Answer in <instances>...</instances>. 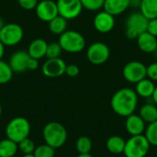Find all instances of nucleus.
Returning <instances> with one entry per match:
<instances>
[{
    "instance_id": "obj_1",
    "label": "nucleus",
    "mask_w": 157,
    "mask_h": 157,
    "mask_svg": "<svg viewBox=\"0 0 157 157\" xmlns=\"http://www.w3.org/2000/svg\"><path fill=\"white\" fill-rule=\"evenodd\" d=\"M138 105V95L135 90L128 87L121 88L111 98L112 110L121 117H128L134 113Z\"/></svg>"
},
{
    "instance_id": "obj_5",
    "label": "nucleus",
    "mask_w": 157,
    "mask_h": 157,
    "mask_svg": "<svg viewBox=\"0 0 157 157\" xmlns=\"http://www.w3.org/2000/svg\"><path fill=\"white\" fill-rule=\"evenodd\" d=\"M149 19L140 11L132 13L125 22V34L128 39L136 40L137 37L146 31Z\"/></svg>"
},
{
    "instance_id": "obj_20",
    "label": "nucleus",
    "mask_w": 157,
    "mask_h": 157,
    "mask_svg": "<svg viewBox=\"0 0 157 157\" xmlns=\"http://www.w3.org/2000/svg\"><path fill=\"white\" fill-rule=\"evenodd\" d=\"M126 141L119 135L110 136L106 143L107 149L109 153L113 155H121L123 154Z\"/></svg>"
},
{
    "instance_id": "obj_46",
    "label": "nucleus",
    "mask_w": 157,
    "mask_h": 157,
    "mask_svg": "<svg viewBox=\"0 0 157 157\" xmlns=\"http://www.w3.org/2000/svg\"><path fill=\"white\" fill-rule=\"evenodd\" d=\"M154 157H157V156H154Z\"/></svg>"
},
{
    "instance_id": "obj_7",
    "label": "nucleus",
    "mask_w": 157,
    "mask_h": 157,
    "mask_svg": "<svg viewBox=\"0 0 157 157\" xmlns=\"http://www.w3.org/2000/svg\"><path fill=\"white\" fill-rule=\"evenodd\" d=\"M24 36L23 29L17 23H7L0 30V40L5 46L12 47L18 44Z\"/></svg>"
},
{
    "instance_id": "obj_6",
    "label": "nucleus",
    "mask_w": 157,
    "mask_h": 157,
    "mask_svg": "<svg viewBox=\"0 0 157 157\" xmlns=\"http://www.w3.org/2000/svg\"><path fill=\"white\" fill-rule=\"evenodd\" d=\"M150 146L149 142L144 134L131 136L125 143L123 155L125 157H145Z\"/></svg>"
},
{
    "instance_id": "obj_9",
    "label": "nucleus",
    "mask_w": 157,
    "mask_h": 157,
    "mask_svg": "<svg viewBox=\"0 0 157 157\" xmlns=\"http://www.w3.org/2000/svg\"><path fill=\"white\" fill-rule=\"evenodd\" d=\"M122 75L125 80H127L130 83L136 84L139 81L147 77L146 65L139 61L129 62L123 67Z\"/></svg>"
},
{
    "instance_id": "obj_16",
    "label": "nucleus",
    "mask_w": 157,
    "mask_h": 157,
    "mask_svg": "<svg viewBox=\"0 0 157 157\" xmlns=\"http://www.w3.org/2000/svg\"><path fill=\"white\" fill-rule=\"evenodd\" d=\"M137 44L139 49L145 53H154L157 46V38L147 31L137 37Z\"/></svg>"
},
{
    "instance_id": "obj_24",
    "label": "nucleus",
    "mask_w": 157,
    "mask_h": 157,
    "mask_svg": "<svg viewBox=\"0 0 157 157\" xmlns=\"http://www.w3.org/2000/svg\"><path fill=\"white\" fill-rule=\"evenodd\" d=\"M49 29L55 35H61L67 29V19L58 15L49 22Z\"/></svg>"
},
{
    "instance_id": "obj_42",
    "label": "nucleus",
    "mask_w": 157,
    "mask_h": 157,
    "mask_svg": "<svg viewBox=\"0 0 157 157\" xmlns=\"http://www.w3.org/2000/svg\"><path fill=\"white\" fill-rule=\"evenodd\" d=\"M22 157H35L33 154H27V155H23Z\"/></svg>"
},
{
    "instance_id": "obj_13",
    "label": "nucleus",
    "mask_w": 157,
    "mask_h": 157,
    "mask_svg": "<svg viewBox=\"0 0 157 157\" xmlns=\"http://www.w3.org/2000/svg\"><path fill=\"white\" fill-rule=\"evenodd\" d=\"M94 27L100 33H109L115 27L114 16L106 12L105 10L99 11L94 17Z\"/></svg>"
},
{
    "instance_id": "obj_36",
    "label": "nucleus",
    "mask_w": 157,
    "mask_h": 157,
    "mask_svg": "<svg viewBox=\"0 0 157 157\" xmlns=\"http://www.w3.org/2000/svg\"><path fill=\"white\" fill-rule=\"evenodd\" d=\"M39 67V60H36L34 58H29L28 62V70H36Z\"/></svg>"
},
{
    "instance_id": "obj_45",
    "label": "nucleus",
    "mask_w": 157,
    "mask_h": 157,
    "mask_svg": "<svg viewBox=\"0 0 157 157\" xmlns=\"http://www.w3.org/2000/svg\"><path fill=\"white\" fill-rule=\"evenodd\" d=\"M13 157H17V156H13Z\"/></svg>"
},
{
    "instance_id": "obj_34",
    "label": "nucleus",
    "mask_w": 157,
    "mask_h": 157,
    "mask_svg": "<svg viewBox=\"0 0 157 157\" xmlns=\"http://www.w3.org/2000/svg\"><path fill=\"white\" fill-rule=\"evenodd\" d=\"M79 67L76 64H68L66 65L65 68V74L66 75H68L69 77H75L79 75Z\"/></svg>"
},
{
    "instance_id": "obj_22",
    "label": "nucleus",
    "mask_w": 157,
    "mask_h": 157,
    "mask_svg": "<svg viewBox=\"0 0 157 157\" xmlns=\"http://www.w3.org/2000/svg\"><path fill=\"white\" fill-rule=\"evenodd\" d=\"M140 12L148 19L157 17V0H142Z\"/></svg>"
},
{
    "instance_id": "obj_43",
    "label": "nucleus",
    "mask_w": 157,
    "mask_h": 157,
    "mask_svg": "<svg viewBox=\"0 0 157 157\" xmlns=\"http://www.w3.org/2000/svg\"><path fill=\"white\" fill-rule=\"evenodd\" d=\"M1 115H2V106L0 104V117H1Z\"/></svg>"
},
{
    "instance_id": "obj_28",
    "label": "nucleus",
    "mask_w": 157,
    "mask_h": 157,
    "mask_svg": "<svg viewBox=\"0 0 157 157\" xmlns=\"http://www.w3.org/2000/svg\"><path fill=\"white\" fill-rule=\"evenodd\" d=\"M55 149L52 146L48 145L47 144H40L37 146L33 152L35 157H54L55 155Z\"/></svg>"
},
{
    "instance_id": "obj_21",
    "label": "nucleus",
    "mask_w": 157,
    "mask_h": 157,
    "mask_svg": "<svg viewBox=\"0 0 157 157\" xmlns=\"http://www.w3.org/2000/svg\"><path fill=\"white\" fill-rule=\"evenodd\" d=\"M139 116L145 123H152L157 121V106L155 104L147 103L141 107Z\"/></svg>"
},
{
    "instance_id": "obj_27",
    "label": "nucleus",
    "mask_w": 157,
    "mask_h": 157,
    "mask_svg": "<svg viewBox=\"0 0 157 157\" xmlns=\"http://www.w3.org/2000/svg\"><path fill=\"white\" fill-rule=\"evenodd\" d=\"M144 136L149 142L150 145L157 146V121L149 123L144 132Z\"/></svg>"
},
{
    "instance_id": "obj_26",
    "label": "nucleus",
    "mask_w": 157,
    "mask_h": 157,
    "mask_svg": "<svg viewBox=\"0 0 157 157\" xmlns=\"http://www.w3.org/2000/svg\"><path fill=\"white\" fill-rule=\"evenodd\" d=\"M75 148L79 154H89L92 150V142L87 136H81L75 143Z\"/></svg>"
},
{
    "instance_id": "obj_15",
    "label": "nucleus",
    "mask_w": 157,
    "mask_h": 157,
    "mask_svg": "<svg viewBox=\"0 0 157 157\" xmlns=\"http://www.w3.org/2000/svg\"><path fill=\"white\" fill-rule=\"evenodd\" d=\"M125 129L131 136L142 135L144 133L146 126L144 120L136 114H132L126 117Z\"/></svg>"
},
{
    "instance_id": "obj_29",
    "label": "nucleus",
    "mask_w": 157,
    "mask_h": 157,
    "mask_svg": "<svg viewBox=\"0 0 157 157\" xmlns=\"http://www.w3.org/2000/svg\"><path fill=\"white\" fill-rule=\"evenodd\" d=\"M63 49L59 42H51L48 43L47 51H46V57L48 59H54L59 58L62 54Z\"/></svg>"
},
{
    "instance_id": "obj_19",
    "label": "nucleus",
    "mask_w": 157,
    "mask_h": 157,
    "mask_svg": "<svg viewBox=\"0 0 157 157\" xmlns=\"http://www.w3.org/2000/svg\"><path fill=\"white\" fill-rule=\"evenodd\" d=\"M155 88V85L154 81H152L149 78H144L139 81L138 83H136L135 92L138 95V97L149 98H152Z\"/></svg>"
},
{
    "instance_id": "obj_11",
    "label": "nucleus",
    "mask_w": 157,
    "mask_h": 157,
    "mask_svg": "<svg viewBox=\"0 0 157 157\" xmlns=\"http://www.w3.org/2000/svg\"><path fill=\"white\" fill-rule=\"evenodd\" d=\"M37 17L44 22H50L59 15L57 4L52 0H41L35 7Z\"/></svg>"
},
{
    "instance_id": "obj_17",
    "label": "nucleus",
    "mask_w": 157,
    "mask_h": 157,
    "mask_svg": "<svg viewBox=\"0 0 157 157\" xmlns=\"http://www.w3.org/2000/svg\"><path fill=\"white\" fill-rule=\"evenodd\" d=\"M130 6V0H105L103 8L112 16H119Z\"/></svg>"
},
{
    "instance_id": "obj_38",
    "label": "nucleus",
    "mask_w": 157,
    "mask_h": 157,
    "mask_svg": "<svg viewBox=\"0 0 157 157\" xmlns=\"http://www.w3.org/2000/svg\"><path fill=\"white\" fill-rule=\"evenodd\" d=\"M5 45L2 43V41L0 40V60H2L3 56H4V53H5Z\"/></svg>"
},
{
    "instance_id": "obj_8",
    "label": "nucleus",
    "mask_w": 157,
    "mask_h": 157,
    "mask_svg": "<svg viewBox=\"0 0 157 157\" xmlns=\"http://www.w3.org/2000/svg\"><path fill=\"white\" fill-rule=\"evenodd\" d=\"M109 55L110 51L109 46L106 43L100 41L92 43L86 51L87 60L96 65L105 63L109 60Z\"/></svg>"
},
{
    "instance_id": "obj_30",
    "label": "nucleus",
    "mask_w": 157,
    "mask_h": 157,
    "mask_svg": "<svg viewBox=\"0 0 157 157\" xmlns=\"http://www.w3.org/2000/svg\"><path fill=\"white\" fill-rule=\"evenodd\" d=\"M17 147H18V150L23 154V155H27V154H33L36 146H35V144L34 142L29 139V137L22 140L20 143L17 144Z\"/></svg>"
},
{
    "instance_id": "obj_37",
    "label": "nucleus",
    "mask_w": 157,
    "mask_h": 157,
    "mask_svg": "<svg viewBox=\"0 0 157 157\" xmlns=\"http://www.w3.org/2000/svg\"><path fill=\"white\" fill-rule=\"evenodd\" d=\"M141 2L142 0H130V6H137V7H140V5H141Z\"/></svg>"
},
{
    "instance_id": "obj_39",
    "label": "nucleus",
    "mask_w": 157,
    "mask_h": 157,
    "mask_svg": "<svg viewBox=\"0 0 157 157\" xmlns=\"http://www.w3.org/2000/svg\"><path fill=\"white\" fill-rule=\"evenodd\" d=\"M152 99H153L154 103L157 106V86H155V88L154 94H153V96H152Z\"/></svg>"
},
{
    "instance_id": "obj_33",
    "label": "nucleus",
    "mask_w": 157,
    "mask_h": 157,
    "mask_svg": "<svg viewBox=\"0 0 157 157\" xmlns=\"http://www.w3.org/2000/svg\"><path fill=\"white\" fill-rule=\"evenodd\" d=\"M18 5L25 10H33L37 6L38 0H17Z\"/></svg>"
},
{
    "instance_id": "obj_2",
    "label": "nucleus",
    "mask_w": 157,
    "mask_h": 157,
    "mask_svg": "<svg viewBox=\"0 0 157 157\" xmlns=\"http://www.w3.org/2000/svg\"><path fill=\"white\" fill-rule=\"evenodd\" d=\"M42 136L45 144L54 149H57L64 145L67 141L68 134L63 124L57 121H50L44 126L42 130Z\"/></svg>"
},
{
    "instance_id": "obj_32",
    "label": "nucleus",
    "mask_w": 157,
    "mask_h": 157,
    "mask_svg": "<svg viewBox=\"0 0 157 157\" xmlns=\"http://www.w3.org/2000/svg\"><path fill=\"white\" fill-rule=\"evenodd\" d=\"M146 75L152 81H157V62L146 66Z\"/></svg>"
},
{
    "instance_id": "obj_35",
    "label": "nucleus",
    "mask_w": 157,
    "mask_h": 157,
    "mask_svg": "<svg viewBox=\"0 0 157 157\" xmlns=\"http://www.w3.org/2000/svg\"><path fill=\"white\" fill-rule=\"evenodd\" d=\"M146 31L157 38V17L153 18V19H149Z\"/></svg>"
},
{
    "instance_id": "obj_10",
    "label": "nucleus",
    "mask_w": 157,
    "mask_h": 157,
    "mask_svg": "<svg viewBox=\"0 0 157 157\" xmlns=\"http://www.w3.org/2000/svg\"><path fill=\"white\" fill-rule=\"evenodd\" d=\"M58 13L65 19H75L80 16L83 6L80 0H57Z\"/></svg>"
},
{
    "instance_id": "obj_3",
    "label": "nucleus",
    "mask_w": 157,
    "mask_h": 157,
    "mask_svg": "<svg viewBox=\"0 0 157 157\" xmlns=\"http://www.w3.org/2000/svg\"><path fill=\"white\" fill-rule=\"evenodd\" d=\"M30 133V123L23 117H16L12 119L6 127V138L18 144L22 140L28 138Z\"/></svg>"
},
{
    "instance_id": "obj_25",
    "label": "nucleus",
    "mask_w": 157,
    "mask_h": 157,
    "mask_svg": "<svg viewBox=\"0 0 157 157\" xmlns=\"http://www.w3.org/2000/svg\"><path fill=\"white\" fill-rule=\"evenodd\" d=\"M13 70L11 69L9 63L0 60V85H5L8 83L13 77Z\"/></svg>"
},
{
    "instance_id": "obj_12",
    "label": "nucleus",
    "mask_w": 157,
    "mask_h": 157,
    "mask_svg": "<svg viewBox=\"0 0 157 157\" xmlns=\"http://www.w3.org/2000/svg\"><path fill=\"white\" fill-rule=\"evenodd\" d=\"M66 65L67 64L65 63V62L60 57L54 59H48L42 64L41 72L47 77H59L65 74Z\"/></svg>"
},
{
    "instance_id": "obj_18",
    "label": "nucleus",
    "mask_w": 157,
    "mask_h": 157,
    "mask_svg": "<svg viewBox=\"0 0 157 157\" xmlns=\"http://www.w3.org/2000/svg\"><path fill=\"white\" fill-rule=\"evenodd\" d=\"M48 43L43 39H35L33 40L28 48V53L31 58H34L36 60L42 59L44 56H46V51H47Z\"/></svg>"
},
{
    "instance_id": "obj_14",
    "label": "nucleus",
    "mask_w": 157,
    "mask_h": 157,
    "mask_svg": "<svg viewBox=\"0 0 157 157\" xmlns=\"http://www.w3.org/2000/svg\"><path fill=\"white\" fill-rule=\"evenodd\" d=\"M30 56L26 51H17L9 58V65L14 73H23L28 70V62Z\"/></svg>"
},
{
    "instance_id": "obj_31",
    "label": "nucleus",
    "mask_w": 157,
    "mask_h": 157,
    "mask_svg": "<svg viewBox=\"0 0 157 157\" xmlns=\"http://www.w3.org/2000/svg\"><path fill=\"white\" fill-rule=\"evenodd\" d=\"M84 8L90 11H98L103 7L105 0H80Z\"/></svg>"
},
{
    "instance_id": "obj_4",
    "label": "nucleus",
    "mask_w": 157,
    "mask_h": 157,
    "mask_svg": "<svg viewBox=\"0 0 157 157\" xmlns=\"http://www.w3.org/2000/svg\"><path fill=\"white\" fill-rule=\"evenodd\" d=\"M58 42L63 51L69 53L81 52L86 47V40L84 36L80 32L73 29H66L61 34Z\"/></svg>"
},
{
    "instance_id": "obj_40",
    "label": "nucleus",
    "mask_w": 157,
    "mask_h": 157,
    "mask_svg": "<svg viewBox=\"0 0 157 157\" xmlns=\"http://www.w3.org/2000/svg\"><path fill=\"white\" fill-rule=\"evenodd\" d=\"M76 157H93L92 155L89 153V154H79Z\"/></svg>"
},
{
    "instance_id": "obj_41",
    "label": "nucleus",
    "mask_w": 157,
    "mask_h": 157,
    "mask_svg": "<svg viewBox=\"0 0 157 157\" xmlns=\"http://www.w3.org/2000/svg\"><path fill=\"white\" fill-rule=\"evenodd\" d=\"M4 25H5V23H4V19L0 17V30H1V29L4 27Z\"/></svg>"
},
{
    "instance_id": "obj_23",
    "label": "nucleus",
    "mask_w": 157,
    "mask_h": 157,
    "mask_svg": "<svg viewBox=\"0 0 157 157\" xmlns=\"http://www.w3.org/2000/svg\"><path fill=\"white\" fill-rule=\"evenodd\" d=\"M18 151L17 144L6 138L0 141V157H13Z\"/></svg>"
},
{
    "instance_id": "obj_44",
    "label": "nucleus",
    "mask_w": 157,
    "mask_h": 157,
    "mask_svg": "<svg viewBox=\"0 0 157 157\" xmlns=\"http://www.w3.org/2000/svg\"><path fill=\"white\" fill-rule=\"evenodd\" d=\"M155 54V57L157 58V46H156V49H155V52H154Z\"/></svg>"
}]
</instances>
